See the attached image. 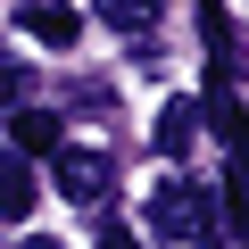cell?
Masks as SVG:
<instances>
[{
	"label": "cell",
	"instance_id": "cell-1",
	"mask_svg": "<svg viewBox=\"0 0 249 249\" xmlns=\"http://www.w3.org/2000/svg\"><path fill=\"white\" fill-rule=\"evenodd\" d=\"M150 232L158 241H199L208 249V232H216V191H199V183H158L150 191Z\"/></svg>",
	"mask_w": 249,
	"mask_h": 249
},
{
	"label": "cell",
	"instance_id": "cell-2",
	"mask_svg": "<svg viewBox=\"0 0 249 249\" xmlns=\"http://www.w3.org/2000/svg\"><path fill=\"white\" fill-rule=\"evenodd\" d=\"M50 183H58V199H75V208H108V191H116V158L108 150H50Z\"/></svg>",
	"mask_w": 249,
	"mask_h": 249
},
{
	"label": "cell",
	"instance_id": "cell-3",
	"mask_svg": "<svg viewBox=\"0 0 249 249\" xmlns=\"http://www.w3.org/2000/svg\"><path fill=\"white\" fill-rule=\"evenodd\" d=\"M17 25H25L42 50H75V34H83V17L67 9V0H25V9H17Z\"/></svg>",
	"mask_w": 249,
	"mask_h": 249
},
{
	"label": "cell",
	"instance_id": "cell-4",
	"mask_svg": "<svg viewBox=\"0 0 249 249\" xmlns=\"http://www.w3.org/2000/svg\"><path fill=\"white\" fill-rule=\"evenodd\" d=\"M25 208H34V166L17 150H0V224H17Z\"/></svg>",
	"mask_w": 249,
	"mask_h": 249
},
{
	"label": "cell",
	"instance_id": "cell-5",
	"mask_svg": "<svg viewBox=\"0 0 249 249\" xmlns=\"http://www.w3.org/2000/svg\"><path fill=\"white\" fill-rule=\"evenodd\" d=\"M9 142H17V158H25V150H58L67 133H58L50 108H17V116H9Z\"/></svg>",
	"mask_w": 249,
	"mask_h": 249
},
{
	"label": "cell",
	"instance_id": "cell-6",
	"mask_svg": "<svg viewBox=\"0 0 249 249\" xmlns=\"http://www.w3.org/2000/svg\"><path fill=\"white\" fill-rule=\"evenodd\" d=\"M191 133H199V100H166V108H158V150H166V158H183V150H191Z\"/></svg>",
	"mask_w": 249,
	"mask_h": 249
},
{
	"label": "cell",
	"instance_id": "cell-7",
	"mask_svg": "<svg viewBox=\"0 0 249 249\" xmlns=\"http://www.w3.org/2000/svg\"><path fill=\"white\" fill-rule=\"evenodd\" d=\"M166 17V0H100V25H116V34H150Z\"/></svg>",
	"mask_w": 249,
	"mask_h": 249
},
{
	"label": "cell",
	"instance_id": "cell-8",
	"mask_svg": "<svg viewBox=\"0 0 249 249\" xmlns=\"http://www.w3.org/2000/svg\"><path fill=\"white\" fill-rule=\"evenodd\" d=\"M224 216H232V232L249 241V142L232 150V175H224Z\"/></svg>",
	"mask_w": 249,
	"mask_h": 249
},
{
	"label": "cell",
	"instance_id": "cell-9",
	"mask_svg": "<svg viewBox=\"0 0 249 249\" xmlns=\"http://www.w3.org/2000/svg\"><path fill=\"white\" fill-rule=\"evenodd\" d=\"M17 100H25V67H17V58H0V108H17Z\"/></svg>",
	"mask_w": 249,
	"mask_h": 249
},
{
	"label": "cell",
	"instance_id": "cell-10",
	"mask_svg": "<svg viewBox=\"0 0 249 249\" xmlns=\"http://www.w3.org/2000/svg\"><path fill=\"white\" fill-rule=\"evenodd\" d=\"M100 249H142V241L124 232V224H108V232H100Z\"/></svg>",
	"mask_w": 249,
	"mask_h": 249
},
{
	"label": "cell",
	"instance_id": "cell-11",
	"mask_svg": "<svg viewBox=\"0 0 249 249\" xmlns=\"http://www.w3.org/2000/svg\"><path fill=\"white\" fill-rule=\"evenodd\" d=\"M17 249H67V241H50V232H34V241H17Z\"/></svg>",
	"mask_w": 249,
	"mask_h": 249
}]
</instances>
